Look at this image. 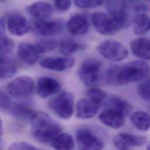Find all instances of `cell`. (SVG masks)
<instances>
[{
	"label": "cell",
	"instance_id": "2",
	"mask_svg": "<svg viewBox=\"0 0 150 150\" xmlns=\"http://www.w3.org/2000/svg\"><path fill=\"white\" fill-rule=\"evenodd\" d=\"M30 123L33 138L42 143H50L63 130L59 124L45 112H36Z\"/></svg>",
	"mask_w": 150,
	"mask_h": 150
},
{
	"label": "cell",
	"instance_id": "32",
	"mask_svg": "<svg viewBox=\"0 0 150 150\" xmlns=\"http://www.w3.org/2000/svg\"><path fill=\"white\" fill-rule=\"evenodd\" d=\"M126 8L131 9L133 11L142 12H144L148 11V6L143 2L140 1H125Z\"/></svg>",
	"mask_w": 150,
	"mask_h": 150
},
{
	"label": "cell",
	"instance_id": "12",
	"mask_svg": "<svg viewBox=\"0 0 150 150\" xmlns=\"http://www.w3.org/2000/svg\"><path fill=\"white\" fill-rule=\"evenodd\" d=\"M146 138L128 133H119L113 139L114 146L120 150H128L130 148L143 146Z\"/></svg>",
	"mask_w": 150,
	"mask_h": 150
},
{
	"label": "cell",
	"instance_id": "6",
	"mask_svg": "<svg viewBox=\"0 0 150 150\" xmlns=\"http://www.w3.org/2000/svg\"><path fill=\"white\" fill-rule=\"evenodd\" d=\"M98 53L105 59L112 62H120L126 59L128 50L120 43L107 40L100 43L97 47Z\"/></svg>",
	"mask_w": 150,
	"mask_h": 150
},
{
	"label": "cell",
	"instance_id": "22",
	"mask_svg": "<svg viewBox=\"0 0 150 150\" xmlns=\"http://www.w3.org/2000/svg\"><path fill=\"white\" fill-rule=\"evenodd\" d=\"M130 49L136 57L146 60H150V40L140 38L131 42Z\"/></svg>",
	"mask_w": 150,
	"mask_h": 150
},
{
	"label": "cell",
	"instance_id": "37",
	"mask_svg": "<svg viewBox=\"0 0 150 150\" xmlns=\"http://www.w3.org/2000/svg\"><path fill=\"white\" fill-rule=\"evenodd\" d=\"M4 130H3V125H2V123L1 122V134H2V133H3V132Z\"/></svg>",
	"mask_w": 150,
	"mask_h": 150
},
{
	"label": "cell",
	"instance_id": "39",
	"mask_svg": "<svg viewBox=\"0 0 150 150\" xmlns=\"http://www.w3.org/2000/svg\"><path fill=\"white\" fill-rule=\"evenodd\" d=\"M149 110H150V106H149Z\"/></svg>",
	"mask_w": 150,
	"mask_h": 150
},
{
	"label": "cell",
	"instance_id": "4",
	"mask_svg": "<svg viewBox=\"0 0 150 150\" xmlns=\"http://www.w3.org/2000/svg\"><path fill=\"white\" fill-rule=\"evenodd\" d=\"M48 106L60 119H69L74 113V96L70 92L63 91L52 99L48 103Z\"/></svg>",
	"mask_w": 150,
	"mask_h": 150
},
{
	"label": "cell",
	"instance_id": "18",
	"mask_svg": "<svg viewBox=\"0 0 150 150\" xmlns=\"http://www.w3.org/2000/svg\"><path fill=\"white\" fill-rule=\"evenodd\" d=\"M18 55L19 59L25 64L32 66L39 60L41 54L35 44L23 42L18 45Z\"/></svg>",
	"mask_w": 150,
	"mask_h": 150
},
{
	"label": "cell",
	"instance_id": "36",
	"mask_svg": "<svg viewBox=\"0 0 150 150\" xmlns=\"http://www.w3.org/2000/svg\"><path fill=\"white\" fill-rule=\"evenodd\" d=\"M5 28V22L4 19H1V33L2 34Z\"/></svg>",
	"mask_w": 150,
	"mask_h": 150
},
{
	"label": "cell",
	"instance_id": "17",
	"mask_svg": "<svg viewBox=\"0 0 150 150\" xmlns=\"http://www.w3.org/2000/svg\"><path fill=\"white\" fill-rule=\"evenodd\" d=\"M99 119L104 125L114 129L121 128L125 123V116L112 109H105L99 114Z\"/></svg>",
	"mask_w": 150,
	"mask_h": 150
},
{
	"label": "cell",
	"instance_id": "24",
	"mask_svg": "<svg viewBox=\"0 0 150 150\" xmlns=\"http://www.w3.org/2000/svg\"><path fill=\"white\" fill-rule=\"evenodd\" d=\"M50 145L55 150H73L75 142L69 133H62L50 142Z\"/></svg>",
	"mask_w": 150,
	"mask_h": 150
},
{
	"label": "cell",
	"instance_id": "9",
	"mask_svg": "<svg viewBox=\"0 0 150 150\" xmlns=\"http://www.w3.org/2000/svg\"><path fill=\"white\" fill-rule=\"evenodd\" d=\"M106 6L109 12V14L119 30L129 26L130 19L126 11L125 1H108Z\"/></svg>",
	"mask_w": 150,
	"mask_h": 150
},
{
	"label": "cell",
	"instance_id": "16",
	"mask_svg": "<svg viewBox=\"0 0 150 150\" xmlns=\"http://www.w3.org/2000/svg\"><path fill=\"white\" fill-rule=\"evenodd\" d=\"M101 106L88 98L80 99L76 105V117L81 119H91L97 114Z\"/></svg>",
	"mask_w": 150,
	"mask_h": 150
},
{
	"label": "cell",
	"instance_id": "27",
	"mask_svg": "<svg viewBox=\"0 0 150 150\" xmlns=\"http://www.w3.org/2000/svg\"><path fill=\"white\" fill-rule=\"evenodd\" d=\"M0 76L1 79H9L16 74L17 67L14 62L7 56H1Z\"/></svg>",
	"mask_w": 150,
	"mask_h": 150
},
{
	"label": "cell",
	"instance_id": "23",
	"mask_svg": "<svg viewBox=\"0 0 150 150\" xmlns=\"http://www.w3.org/2000/svg\"><path fill=\"white\" fill-rule=\"evenodd\" d=\"M133 23V31L136 35L143 36L150 31V16L144 12L137 14Z\"/></svg>",
	"mask_w": 150,
	"mask_h": 150
},
{
	"label": "cell",
	"instance_id": "5",
	"mask_svg": "<svg viewBox=\"0 0 150 150\" xmlns=\"http://www.w3.org/2000/svg\"><path fill=\"white\" fill-rule=\"evenodd\" d=\"M101 69L100 61L95 59H89L82 63L78 75L85 86L91 88L102 81Z\"/></svg>",
	"mask_w": 150,
	"mask_h": 150
},
{
	"label": "cell",
	"instance_id": "1",
	"mask_svg": "<svg viewBox=\"0 0 150 150\" xmlns=\"http://www.w3.org/2000/svg\"><path fill=\"white\" fill-rule=\"evenodd\" d=\"M150 74V67L147 63L134 61L108 68L102 76V81L109 85L122 86L146 80Z\"/></svg>",
	"mask_w": 150,
	"mask_h": 150
},
{
	"label": "cell",
	"instance_id": "19",
	"mask_svg": "<svg viewBox=\"0 0 150 150\" xmlns=\"http://www.w3.org/2000/svg\"><path fill=\"white\" fill-rule=\"evenodd\" d=\"M69 32L73 35H86L89 30V23L85 16L76 13L73 15L67 23Z\"/></svg>",
	"mask_w": 150,
	"mask_h": 150
},
{
	"label": "cell",
	"instance_id": "21",
	"mask_svg": "<svg viewBox=\"0 0 150 150\" xmlns=\"http://www.w3.org/2000/svg\"><path fill=\"white\" fill-rule=\"evenodd\" d=\"M105 108L117 110L125 116L130 115L133 110L132 105L127 100L117 95H110L106 98Z\"/></svg>",
	"mask_w": 150,
	"mask_h": 150
},
{
	"label": "cell",
	"instance_id": "14",
	"mask_svg": "<svg viewBox=\"0 0 150 150\" xmlns=\"http://www.w3.org/2000/svg\"><path fill=\"white\" fill-rule=\"evenodd\" d=\"M61 89V84L56 79L50 76H42L37 82L36 92L42 98H49L57 93Z\"/></svg>",
	"mask_w": 150,
	"mask_h": 150
},
{
	"label": "cell",
	"instance_id": "26",
	"mask_svg": "<svg viewBox=\"0 0 150 150\" xmlns=\"http://www.w3.org/2000/svg\"><path fill=\"white\" fill-rule=\"evenodd\" d=\"M130 121L137 130L146 132L150 129V115L143 111H137L132 114Z\"/></svg>",
	"mask_w": 150,
	"mask_h": 150
},
{
	"label": "cell",
	"instance_id": "11",
	"mask_svg": "<svg viewBox=\"0 0 150 150\" xmlns=\"http://www.w3.org/2000/svg\"><path fill=\"white\" fill-rule=\"evenodd\" d=\"M92 21L95 30L99 34L110 36L119 30L109 14L103 12H95L92 16Z\"/></svg>",
	"mask_w": 150,
	"mask_h": 150
},
{
	"label": "cell",
	"instance_id": "34",
	"mask_svg": "<svg viewBox=\"0 0 150 150\" xmlns=\"http://www.w3.org/2000/svg\"><path fill=\"white\" fill-rule=\"evenodd\" d=\"M8 150H39L32 144L26 142H18L12 143Z\"/></svg>",
	"mask_w": 150,
	"mask_h": 150
},
{
	"label": "cell",
	"instance_id": "20",
	"mask_svg": "<svg viewBox=\"0 0 150 150\" xmlns=\"http://www.w3.org/2000/svg\"><path fill=\"white\" fill-rule=\"evenodd\" d=\"M26 11L28 13L35 18V19H46L50 18L54 10L52 5L47 2H37L27 7Z\"/></svg>",
	"mask_w": 150,
	"mask_h": 150
},
{
	"label": "cell",
	"instance_id": "38",
	"mask_svg": "<svg viewBox=\"0 0 150 150\" xmlns=\"http://www.w3.org/2000/svg\"><path fill=\"white\" fill-rule=\"evenodd\" d=\"M147 150H150V142L149 143L148 146H147Z\"/></svg>",
	"mask_w": 150,
	"mask_h": 150
},
{
	"label": "cell",
	"instance_id": "28",
	"mask_svg": "<svg viewBox=\"0 0 150 150\" xmlns=\"http://www.w3.org/2000/svg\"><path fill=\"white\" fill-rule=\"evenodd\" d=\"M86 94L88 98L100 105H103L104 100L107 98V93L102 89L96 87L90 88Z\"/></svg>",
	"mask_w": 150,
	"mask_h": 150
},
{
	"label": "cell",
	"instance_id": "15",
	"mask_svg": "<svg viewBox=\"0 0 150 150\" xmlns=\"http://www.w3.org/2000/svg\"><path fill=\"white\" fill-rule=\"evenodd\" d=\"M75 63L73 57H47L40 62V66L54 71H64L71 69Z\"/></svg>",
	"mask_w": 150,
	"mask_h": 150
},
{
	"label": "cell",
	"instance_id": "31",
	"mask_svg": "<svg viewBox=\"0 0 150 150\" xmlns=\"http://www.w3.org/2000/svg\"><path fill=\"white\" fill-rule=\"evenodd\" d=\"M139 96L145 101L150 102V78L141 83L137 89Z\"/></svg>",
	"mask_w": 150,
	"mask_h": 150
},
{
	"label": "cell",
	"instance_id": "3",
	"mask_svg": "<svg viewBox=\"0 0 150 150\" xmlns=\"http://www.w3.org/2000/svg\"><path fill=\"white\" fill-rule=\"evenodd\" d=\"M1 109L4 113L13 118L22 120L30 121L36 113L28 106L14 102L6 93L1 92Z\"/></svg>",
	"mask_w": 150,
	"mask_h": 150
},
{
	"label": "cell",
	"instance_id": "10",
	"mask_svg": "<svg viewBox=\"0 0 150 150\" xmlns=\"http://www.w3.org/2000/svg\"><path fill=\"white\" fill-rule=\"evenodd\" d=\"M76 142L80 150H102L101 140L86 128L79 129L76 133Z\"/></svg>",
	"mask_w": 150,
	"mask_h": 150
},
{
	"label": "cell",
	"instance_id": "33",
	"mask_svg": "<svg viewBox=\"0 0 150 150\" xmlns=\"http://www.w3.org/2000/svg\"><path fill=\"white\" fill-rule=\"evenodd\" d=\"M75 5L80 8L88 9L94 8L100 6L103 4L102 1H84L77 0L74 1Z\"/></svg>",
	"mask_w": 150,
	"mask_h": 150
},
{
	"label": "cell",
	"instance_id": "7",
	"mask_svg": "<svg viewBox=\"0 0 150 150\" xmlns=\"http://www.w3.org/2000/svg\"><path fill=\"white\" fill-rule=\"evenodd\" d=\"M8 93L16 98L30 97L35 90L33 79L28 76H21L10 82L6 87Z\"/></svg>",
	"mask_w": 150,
	"mask_h": 150
},
{
	"label": "cell",
	"instance_id": "13",
	"mask_svg": "<svg viewBox=\"0 0 150 150\" xmlns=\"http://www.w3.org/2000/svg\"><path fill=\"white\" fill-rule=\"evenodd\" d=\"M7 28L12 35L22 36L29 32L31 25L22 15L12 13L7 18Z\"/></svg>",
	"mask_w": 150,
	"mask_h": 150
},
{
	"label": "cell",
	"instance_id": "25",
	"mask_svg": "<svg viewBox=\"0 0 150 150\" xmlns=\"http://www.w3.org/2000/svg\"><path fill=\"white\" fill-rule=\"evenodd\" d=\"M85 48L86 46L83 43L70 38L63 39L59 43V51L65 56L71 55L76 52L83 50Z\"/></svg>",
	"mask_w": 150,
	"mask_h": 150
},
{
	"label": "cell",
	"instance_id": "29",
	"mask_svg": "<svg viewBox=\"0 0 150 150\" xmlns=\"http://www.w3.org/2000/svg\"><path fill=\"white\" fill-rule=\"evenodd\" d=\"M1 56H7L10 54L14 48L13 41L8 36H1L0 40Z\"/></svg>",
	"mask_w": 150,
	"mask_h": 150
},
{
	"label": "cell",
	"instance_id": "30",
	"mask_svg": "<svg viewBox=\"0 0 150 150\" xmlns=\"http://www.w3.org/2000/svg\"><path fill=\"white\" fill-rule=\"evenodd\" d=\"M35 45L40 53L42 54L50 52L54 49L57 45V43L54 40L46 39L38 42Z\"/></svg>",
	"mask_w": 150,
	"mask_h": 150
},
{
	"label": "cell",
	"instance_id": "8",
	"mask_svg": "<svg viewBox=\"0 0 150 150\" xmlns=\"http://www.w3.org/2000/svg\"><path fill=\"white\" fill-rule=\"evenodd\" d=\"M30 25L33 32L41 36H49L57 34L64 28V22L60 19H34Z\"/></svg>",
	"mask_w": 150,
	"mask_h": 150
},
{
	"label": "cell",
	"instance_id": "35",
	"mask_svg": "<svg viewBox=\"0 0 150 150\" xmlns=\"http://www.w3.org/2000/svg\"><path fill=\"white\" fill-rule=\"evenodd\" d=\"M71 6V2L70 1H55L54 7L59 12H64L70 9Z\"/></svg>",
	"mask_w": 150,
	"mask_h": 150
}]
</instances>
